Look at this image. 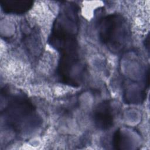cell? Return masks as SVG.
<instances>
[{
    "label": "cell",
    "instance_id": "obj_1",
    "mask_svg": "<svg viewBox=\"0 0 150 150\" xmlns=\"http://www.w3.org/2000/svg\"><path fill=\"white\" fill-rule=\"evenodd\" d=\"M79 8L76 4L68 2L56 19L49 38V43L61 53L59 64L73 66L80 63L77 35L79 30Z\"/></svg>",
    "mask_w": 150,
    "mask_h": 150
},
{
    "label": "cell",
    "instance_id": "obj_4",
    "mask_svg": "<svg viewBox=\"0 0 150 150\" xmlns=\"http://www.w3.org/2000/svg\"><path fill=\"white\" fill-rule=\"evenodd\" d=\"M93 121L96 127L100 130L110 129L114 124V112L109 100H105L98 104L93 111Z\"/></svg>",
    "mask_w": 150,
    "mask_h": 150
},
{
    "label": "cell",
    "instance_id": "obj_2",
    "mask_svg": "<svg viewBox=\"0 0 150 150\" xmlns=\"http://www.w3.org/2000/svg\"><path fill=\"white\" fill-rule=\"evenodd\" d=\"M1 117L5 125L17 133L28 131L39 124L33 104L28 97L21 94L9 98L1 111Z\"/></svg>",
    "mask_w": 150,
    "mask_h": 150
},
{
    "label": "cell",
    "instance_id": "obj_5",
    "mask_svg": "<svg viewBox=\"0 0 150 150\" xmlns=\"http://www.w3.org/2000/svg\"><path fill=\"white\" fill-rule=\"evenodd\" d=\"M32 1L3 0L1 1L2 10L6 13L22 14L28 11L33 6Z\"/></svg>",
    "mask_w": 150,
    "mask_h": 150
},
{
    "label": "cell",
    "instance_id": "obj_3",
    "mask_svg": "<svg viewBox=\"0 0 150 150\" xmlns=\"http://www.w3.org/2000/svg\"><path fill=\"white\" fill-rule=\"evenodd\" d=\"M100 41L113 53L121 52L129 38V31L125 19L120 14H110L103 17L98 25Z\"/></svg>",
    "mask_w": 150,
    "mask_h": 150
}]
</instances>
